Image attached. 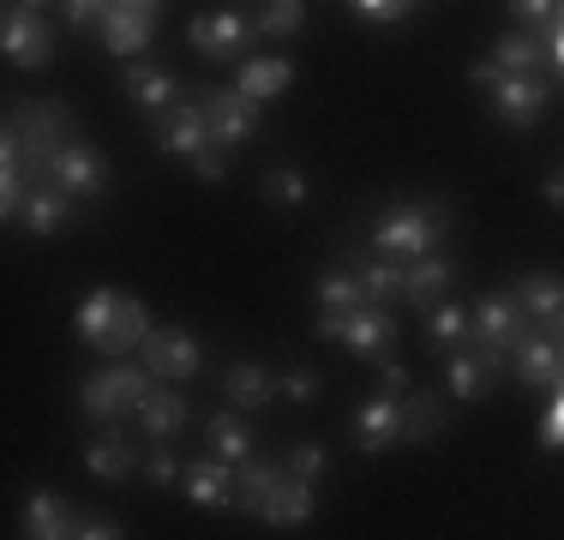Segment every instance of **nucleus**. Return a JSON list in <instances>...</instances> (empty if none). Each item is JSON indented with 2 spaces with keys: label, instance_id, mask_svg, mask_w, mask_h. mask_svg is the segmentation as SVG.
Segmentation results:
<instances>
[{
  "label": "nucleus",
  "instance_id": "nucleus-1",
  "mask_svg": "<svg viewBox=\"0 0 564 540\" xmlns=\"http://www.w3.org/2000/svg\"><path fill=\"white\" fill-rule=\"evenodd\" d=\"M73 331H78V343H90L109 360H120V355H132V348L144 343L151 313H144V301H132V294H120V289H90L85 301H78Z\"/></svg>",
  "mask_w": 564,
  "mask_h": 540
},
{
  "label": "nucleus",
  "instance_id": "nucleus-2",
  "mask_svg": "<svg viewBox=\"0 0 564 540\" xmlns=\"http://www.w3.org/2000/svg\"><path fill=\"white\" fill-rule=\"evenodd\" d=\"M451 223H456V210L445 205V198H433V205H409V198H402V205H391L379 223H372V247H379L384 259L409 264V259H421V252H433Z\"/></svg>",
  "mask_w": 564,
  "mask_h": 540
},
{
  "label": "nucleus",
  "instance_id": "nucleus-3",
  "mask_svg": "<svg viewBox=\"0 0 564 540\" xmlns=\"http://www.w3.org/2000/svg\"><path fill=\"white\" fill-rule=\"evenodd\" d=\"M12 132H19V169L31 186H43L48 156L61 151L66 139H78V120L66 102H19L12 108Z\"/></svg>",
  "mask_w": 564,
  "mask_h": 540
},
{
  "label": "nucleus",
  "instance_id": "nucleus-4",
  "mask_svg": "<svg viewBox=\"0 0 564 540\" xmlns=\"http://www.w3.org/2000/svg\"><path fill=\"white\" fill-rule=\"evenodd\" d=\"M468 85L487 90V97H492V115H499L505 127H534V120L546 115V102H553V78L499 73L492 61H475V66H468Z\"/></svg>",
  "mask_w": 564,
  "mask_h": 540
},
{
  "label": "nucleus",
  "instance_id": "nucleus-5",
  "mask_svg": "<svg viewBox=\"0 0 564 540\" xmlns=\"http://www.w3.org/2000/svg\"><path fill=\"white\" fill-rule=\"evenodd\" d=\"M318 336H325V343H343L348 355H360V360H391L397 318L384 313L379 301H360V306H343V313H318Z\"/></svg>",
  "mask_w": 564,
  "mask_h": 540
},
{
  "label": "nucleus",
  "instance_id": "nucleus-6",
  "mask_svg": "<svg viewBox=\"0 0 564 540\" xmlns=\"http://www.w3.org/2000/svg\"><path fill=\"white\" fill-rule=\"evenodd\" d=\"M151 385H156V378L144 372L139 360H127V355H120V360H109L102 372H90L85 385H78V409H85L90 421L115 426L120 414H132V402H139Z\"/></svg>",
  "mask_w": 564,
  "mask_h": 540
},
{
  "label": "nucleus",
  "instance_id": "nucleus-7",
  "mask_svg": "<svg viewBox=\"0 0 564 540\" xmlns=\"http://www.w3.org/2000/svg\"><path fill=\"white\" fill-rule=\"evenodd\" d=\"M522 331H529V318L517 313V301H510V294H487V301L468 313V348H475L487 367H499V372H505V355L517 348Z\"/></svg>",
  "mask_w": 564,
  "mask_h": 540
},
{
  "label": "nucleus",
  "instance_id": "nucleus-8",
  "mask_svg": "<svg viewBox=\"0 0 564 540\" xmlns=\"http://www.w3.org/2000/svg\"><path fill=\"white\" fill-rule=\"evenodd\" d=\"M43 186H55V193H66L73 205H85V198H102V193H109V162L90 151L85 139H66L61 151L48 156Z\"/></svg>",
  "mask_w": 564,
  "mask_h": 540
},
{
  "label": "nucleus",
  "instance_id": "nucleus-9",
  "mask_svg": "<svg viewBox=\"0 0 564 540\" xmlns=\"http://www.w3.org/2000/svg\"><path fill=\"white\" fill-rule=\"evenodd\" d=\"M193 102H198V115H205V127H210V144H223V151H240V144L259 132V102H247L235 85L228 90H193Z\"/></svg>",
  "mask_w": 564,
  "mask_h": 540
},
{
  "label": "nucleus",
  "instance_id": "nucleus-10",
  "mask_svg": "<svg viewBox=\"0 0 564 540\" xmlns=\"http://www.w3.org/2000/svg\"><path fill=\"white\" fill-rule=\"evenodd\" d=\"M139 355V367L151 372V378H163V385H181V378H193L198 372V343H193V331H181V324H163V331H144V343L132 348Z\"/></svg>",
  "mask_w": 564,
  "mask_h": 540
},
{
  "label": "nucleus",
  "instance_id": "nucleus-11",
  "mask_svg": "<svg viewBox=\"0 0 564 540\" xmlns=\"http://www.w3.org/2000/svg\"><path fill=\"white\" fill-rule=\"evenodd\" d=\"M186 43H193L198 54H210V61H240V48L259 43V19H247L240 7L198 12V19L186 24Z\"/></svg>",
  "mask_w": 564,
  "mask_h": 540
},
{
  "label": "nucleus",
  "instance_id": "nucleus-12",
  "mask_svg": "<svg viewBox=\"0 0 564 540\" xmlns=\"http://www.w3.org/2000/svg\"><path fill=\"white\" fill-rule=\"evenodd\" d=\"M0 48H7L12 66H24V73H36V66L55 61V24L43 19L36 7H12L7 19H0Z\"/></svg>",
  "mask_w": 564,
  "mask_h": 540
},
{
  "label": "nucleus",
  "instance_id": "nucleus-13",
  "mask_svg": "<svg viewBox=\"0 0 564 540\" xmlns=\"http://www.w3.org/2000/svg\"><path fill=\"white\" fill-rule=\"evenodd\" d=\"M505 367L522 378V385H534V390H546L553 397L558 390V378H564V360H558V331H522L517 336V348L505 355Z\"/></svg>",
  "mask_w": 564,
  "mask_h": 540
},
{
  "label": "nucleus",
  "instance_id": "nucleus-14",
  "mask_svg": "<svg viewBox=\"0 0 564 540\" xmlns=\"http://www.w3.org/2000/svg\"><path fill=\"white\" fill-rule=\"evenodd\" d=\"M451 289H456V264L438 247L421 252V259H409V270H402V301H409L414 313H433Z\"/></svg>",
  "mask_w": 564,
  "mask_h": 540
},
{
  "label": "nucleus",
  "instance_id": "nucleus-15",
  "mask_svg": "<svg viewBox=\"0 0 564 540\" xmlns=\"http://www.w3.org/2000/svg\"><path fill=\"white\" fill-rule=\"evenodd\" d=\"M156 144H163V156H181V162H193L205 151L210 127H205V115H198V102H169L163 115H156Z\"/></svg>",
  "mask_w": 564,
  "mask_h": 540
},
{
  "label": "nucleus",
  "instance_id": "nucleus-16",
  "mask_svg": "<svg viewBox=\"0 0 564 540\" xmlns=\"http://www.w3.org/2000/svg\"><path fill=\"white\" fill-rule=\"evenodd\" d=\"M397 409H402L397 444H433V439H445V426H451V397H433V390H402Z\"/></svg>",
  "mask_w": 564,
  "mask_h": 540
},
{
  "label": "nucleus",
  "instance_id": "nucleus-17",
  "mask_svg": "<svg viewBox=\"0 0 564 540\" xmlns=\"http://www.w3.org/2000/svg\"><path fill=\"white\" fill-rule=\"evenodd\" d=\"M294 85V61H282V54H240V66H235V90L247 102H276L282 90Z\"/></svg>",
  "mask_w": 564,
  "mask_h": 540
},
{
  "label": "nucleus",
  "instance_id": "nucleus-18",
  "mask_svg": "<svg viewBox=\"0 0 564 540\" xmlns=\"http://www.w3.org/2000/svg\"><path fill=\"white\" fill-rule=\"evenodd\" d=\"M181 493L193 505H210V510H235V463L223 456H198V463L181 468Z\"/></svg>",
  "mask_w": 564,
  "mask_h": 540
},
{
  "label": "nucleus",
  "instance_id": "nucleus-19",
  "mask_svg": "<svg viewBox=\"0 0 564 540\" xmlns=\"http://www.w3.org/2000/svg\"><path fill=\"white\" fill-rule=\"evenodd\" d=\"M73 216H78V205L66 193H55V186H24L19 223L31 240H48V235H61V228H73Z\"/></svg>",
  "mask_w": 564,
  "mask_h": 540
},
{
  "label": "nucleus",
  "instance_id": "nucleus-20",
  "mask_svg": "<svg viewBox=\"0 0 564 540\" xmlns=\"http://www.w3.org/2000/svg\"><path fill=\"white\" fill-rule=\"evenodd\" d=\"M132 414H139V426L151 432L156 444H169L174 432H181L186 421H193V409H186V397H181V390H169L163 378H156V385L144 390L139 402H132Z\"/></svg>",
  "mask_w": 564,
  "mask_h": 540
},
{
  "label": "nucleus",
  "instance_id": "nucleus-21",
  "mask_svg": "<svg viewBox=\"0 0 564 540\" xmlns=\"http://www.w3.org/2000/svg\"><path fill=\"white\" fill-rule=\"evenodd\" d=\"M97 31H102V43H109L120 61H132V54H151V36H156V19H144V12H132V7H102V19H97Z\"/></svg>",
  "mask_w": 564,
  "mask_h": 540
},
{
  "label": "nucleus",
  "instance_id": "nucleus-22",
  "mask_svg": "<svg viewBox=\"0 0 564 540\" xmlns=\"http://www.w3.org/2000/svg\"><path fill=\"white\" fill-rule=\"evenodd\" d=\"M127 97L139 102L144 115H163V108L181 97V78H174L169 66H156L151 54H144V61L132 54V61H127Z\"/></svg>",
  "mask_w": 564,
  "mask_h": 540
},
{
  "label": "nucleus",
  "instance_id": "nucleus-23",
  "mask_svg": "<svg viewBox=\"0 0 564 540\" xmlns=\"http://www.w3.org/2000/svg\"><path fill=\"white\" fill-rule=\"evenodd\" d=\"M510 301H517V313L529 324H541V331H558V306H564V289L553 270H534V277L510 282Z\"/></svg>",
  "mask_w": 564,
  "mask_h": 540
},
{
  "label": "nucleus",
  "instance_id": "nucleus-24",
  "mask_svg": "<svg viewBox=\"0 0 564 540\" xmlns=\"http://www.w3.org/2000/svg\"><path fill=\"white\" fill-rule=\"evenodd\" d=\"M259 517L271 522V529H301V522H313V480H294L289 468H282V480L271 486Z\"/></svg>",
  "mask_w": 564,
  "mask_h": 540
},
{
  "label": "nucleus",
  "instance_id": "nucleus-25",
  "mask_svg": "<svg viewBox=\"0 0 564 540\" xmlns=\"http://www.w3.org/2000/svg\"><path fill=\"white\" fill-rule=\"evenodd\" d=\"M397 432H402V409H397L391 390H379V397L360 409V421H355V444L367 456H379V451H391V444H397Z\"/></svg>",
  "mask_w": 564,
  "mask_h": 540
},
{
  "label": "nucleus",
  "instance_id": "nucleus-26",
  "mask_svg": "<svg viewBox=\"0 0 564 540\" xmlns=\"http://www.w3.org/2000/svg\"><path fill=\"white\" fill-rule=\"evenodd\" d=\"M223 397L235 402V409H264V402L276 397V372L259 367V360H240V367L223 372Z\"/></svg>",
  "mask_w": 564,
  "mask_h": 540
},
{
  "label": "nucleus",
  "instance_id": "nucleus-27",
  "mask_svg": "<svg viewBox=\"0 0 564 540\" xmlns=\"http://www.w3.org/2000/svg\"><path fill=\"white\" fill-rule=\"evenodd\" d=\"M24 534L31 540H66L73 534V505L61 493H31L24 498Z\"/></svg>",
  "mask_w": 564,
  "mask_h": 540
},
{
  "label": "nucleus",
  "instance_id": "nucleus-28",
  "mask_svg": "<svg viewBox=\"0 0 564 540\" xmlns=\"http://www.w3.org/2000/svg\"><path fill=\"white\" fill-rule=\"evenodd\" d=\"M445 385H451V397H456V402H475V397H487V390L499 385V367H487V360H480L475 348H456Z\"/></svg>",
  "mask_w": 564,
  "mask_h": 540
},
{
  "label": "nucleus",
  "instance_id": "nucleus-29",
  "mask_svg": "<svg viewBox=\"0 0 564 540\" xmlns=\"http://www.w3.org/2000/svg\"><path fill=\"white\" fill-rule=\"evenodd\" d=\"M276 480H282V463H264V456H247V463H235V505L259 517Z\"/></svg>",
  "mask_w": 564,
  "mask_h": 540
},
{
  "label": "nucleus",
  "instance_id": "nucleus-30",
  "mask_svg": "<svg viewBox=\"0 0 564 540\" xmlns=\"http://www.w3.org/2000/svg\"><path fill=\"white\" fill-rule=\"evenodd\" d=\"M421 318H426V348H433V355H456V348H468V306L438 301L433 313H421Z\"/></svg>",
  "mask_w": 564,
  "mask_h": 540
},
{
  "label": "nucleus",
  "instance_id": "nucleus-31",
  "mask_svg": "<svg viewBox=\"0 0 564 540\" xmlns=\"http://www.w3.org/2000/svg\"><path fill=\"white\" fill-rule=\"evenodd\" d=\"M85 468H90L97 480H127L132 468H139V451H132L127 439H115V432H109V439H90Z\"/></svg>",
  "mask_w": 564,
  "mask_h": 540
},
{
  "label": "nucleus",
  "instance_id": "nucleus-32",
  "mask_svg": "<svg viewBox=\"0 0 564 540\" xmlns=\"http://www.w3.org/2000/svg\"><path fill=\"white\" fill-rule=\"evenodd\" d=\"M205 444H210V456H223V463H247L252 456V432H247L240 414H210Z\"/></svg>",
  "mask_w": 564,
  "mask_h": 540
},
{
  "label": "nucleus",
  "instance_id": "nucleus-33",
  "mask_svg": "<svg viewBox=\"0 0 564 540\" xmlns=\"http://www.w3.org/2000/svg\"><path fill=\"white\" fill-rule=\"evenodd\" d=\"M402 270H409V264H402V259H384V252H379V259H367V264H360L355 270V277H360V294H367V301H402Z\"/></svg>",
  "mask_w": 564,
  "mask_h": 540
},
{
  "label": "nucleus",
  "instance_id": "nucleus-34",
  "mask_svg": "<svg viewBox=\"0 0 564 540\" xmlns=\"http://www.w3.org/2000/svg\"><path fill=\"white\" fill-rule=\"evenodd\" d=\"M492 66H499V73H534V66H541V36L505 31L499 43H492Z\"/></svg>",
  "mask_w": 564,
  "mask_h": 540
},
{
  "label": "nucleus",
  "instance_id": "nucleus-35",
  "mask_svg": "<svg viewBox=\"0 0 564 540\" xmlns=\"http://www.w3.org/2000/svg\"><path fill=\"white\" fill-rule=\"evenodd\" d=\"M306 24V0H264V12H259V36H294Z\"/></svg>",
  "mask_w": 564,
  "mask_h": 540
},
{
  "label": "nucleus",
  "instance_id": "nucleus-36",
  "mask_svg": "<svg viewBox=\"0 0 564 540\" xmlns=\"http://www.w3.org/2000/svg\"><path fill=\"white\" fill-rule=\"evenodd\" d=\"M367 294H360V277H348V270H325L318 277V306L325 313H343V306H360Z\"/></svg>",
  "mask_w": 564,
  "mask_h": 540
},
{
  "label": "nucleus",
  "instance_id": "nucleus-37",
  "mask_svg": "<svg viewBox=\"0 0 564 540\" xmlns=\"http://www.w3.org/2000/svg\"><path fill=\"white\" fill-rule=\"evenodd\" d=\"M264 198H271L276 210L306 205V174L301 169H271V174H264Z\"/></svg>",
  "mask_w": 564,
  "mask_h": 540
},
{
  "label": "nucleus",
  "instance_id": "nucleus-38",
  "mask_svg": "<svg viewBox=\"0 0 564 540\" xmlns=\"http://www.w3.org/2000/svg\"><path fill=\"white\" fill-rule=\"evenodd\" d=\"M325 463H330V456H325V444H313V439H306V444H294V451H289V463H282V468H289L294 480H318V475H325Z\"/></svg>",
  "mask_w": 564,
  "mask_h": 540
},
{
  "label": "nucleus",
  "instance_id": "nucleus-39",
  "mask_svg": "<svg viewBox=\"0 0 564 540\" xmlns=\"http://www.w3.org/2000/svg\"><path fill=\"white\" fill-rule=\"evenodd\" d=\"M510 19H517V31H541L558 19V0H510Z\"/></svg>",
  "mask_w": 564,
  "mask_h": 540
},
{
  "label": "nucleus",
  "instance_id": "nucleus-40",
  "mask_svg": "<svg viewBox=\"0 0 564 540\" xmlns=\"http://www.w3.org/2000/svg\"><path fill=\"white\" fill-rule=\"evenodd\" d=\"M276 390H282L289 402H313V397H318V372H313V367H294V372L276 378Z\"/></svg>",
  "mask_w": 564,
  "mask_h": 540
},
{
  "label": "nucleus",
  "instance_id": "nucleus-41",
  "mask_svg": "<svg viewBox=\"0 0 564 540\" xmlns=\"http://www.w3.org/2000/svg\"><path fill=\"white\" fill-rule=\"evenodd\" d=\"M24 174L19 169H7V162H0V223H12V216H19V198H24Z\"/></svg>",
  "mask_w": 564,
  "mask_h": 540
},
{
  "label": "nucleus",
  "instance_id": "nucleus-42",
  "mask_svg": "<svg viewBox=\"0 0 564 540\" xmlns=\"http://www.w3.org/2000/svg\"><path fill=\"white\" fill-rule=\"evenodd\" d=\"M355 12H360V19H372V24H397V19H409V12H414V0H355Z\"/></svg>",
  "mask_w": 564,
  "mask_h": 540
},
{
  "label": "nucleus",
  "instance_id": "nucleus-43",
  "mask_svg": "<svg viewBox=\"0 0 564 540\" xmlns=\"http://www.w3.org/2000/svg\"><path fill=\"white\" fill-rule=\"evenodd\" d=\"M73 534L78 540H115L120 522L115 517H90V510H73Z\"/></svg>",
  "mask_w": 564,
  "mask_h": 540
},
{
  "label": "nucleus",
  "instance_id": "nucleus-44",
  "mask_svg": "<svg viewBox=\"0 0 564 540\" xmlns=\"http://www.w3.org/2000/svg\"><path fill=\"white\" fill-rule=\"evenodd\" d=\"M144 475H151V486H174V480H181V463H174V451H169V444H156V451H151Z\"/></svg>",
  "mask_w": 564,
  "mask_h": 540
},
{
  "label": "nucleus",
  "instance_id": "nucleus-45",
  "mask_svg": "<svg viewBox=\"0 0 564 540\" xmlns=\"http://www.w3.org/2000/svg\"><path fill=\"white\" fill-rule=\"evenodd\" d=\"M102 7H109V0H61V12H66L73 31H90V24L102 19Z\"/></svg>",
  "mask_w": 564,
  "mask_h": 540
},
{
  "label": "nucleus",
  "instance_id": "nucleus-46",
  "mask_svg": "<svg viewBox=\"0 0 564 540\" xmlns=\"http://www.w3.org/2000/svg\"><path fill=\"white\" fill-rule=\"evenodd\" d=\"M558 444H564V409H558V390H553V402L541 414V451H558Z\"/></svg>",
  "mask_w": 564,
  "mask_h": 540
},
{
  "label": "nucleus",
  "instance_id": "nucleus-47",
  "mask_svg": "<svg viewBox=\"0 0 564 540\" xmlns=\"http://www.w3.org/2000/svg\"><path fill=\"white\" fill-rule=\"evenodd\" d=\"M193 169H198V181H223V174H228V151H223V144H205V151L193 156Z\"/></svg>",
  "mask_w": 564,
  "mask_h": 540
},
{
  "label": "nucleus",
  "instance_id": "nucleus-48",
  "mask_svg": "<svg viewBox=\"0 0 564 540\" xmlns=\"http://www.w3.org/2000/svg\"><path fill=\"white\" fill-rule=\"evenodd\" d=\"M379 385L391 390V397H402V390H409V367H402L397 355H391V360H379Z\"/></svg>",
  "mask_w": 564,
  "mask_h": 540
},
{
  "label": "nucleus",
  "instance_id": "nucleus-49",
  "mask_svg": "<svg viewBox=\"0 0 564 540\" xmlns=\"http://www.w3.org/2000/svg\"><path fill=\"white\" fill-rule=\"evenodd\" d=\"M115 7H132V12H144V19H156V12H163V0H115Z\"/></svg>",
  "mask_w": 564,
  "mask_h": 540
},
{
  "label": "nucleus",
  "instance_id": "nucleus-50",
  "mask_svg": "<svg viewBox=\"0 0 564 540\" xmlns=\"http://www.w3.org/2000/svg\"><path fill=\"white\" fill-rule=\"evenodd\" d=\"M541 193H546V205H558V198H564V181H558V169L541 181Z\"/></svg>",
  "mask_w": 564,
  "mask_h": 540
},
{
  "label": "nucleus",
  "instance_id": "nucleus-51",
  "mask_svg": "<svg viewBox=\"0 0 564 540\" xmlns=\"http://www.w3.org/2000/svg\"><path fill=\"white\" fill-rule=\"evenodd\" d=\"M19 7H36V12H43V7H48V0H19Z\"/></svg>",
  "mask_w": 564,
  "mask_h": 540
},
{
  "label": "nucleus",
  "instance_id": "nucleus-52",
  "mask_svg": "<svg viewBox=\"0 0 564 540\" xmlns=\"http://www.w3.org/2000/svg\"><path fill=\"white\" fill-rule=\"evenodd\" d=\"M0 19H7V12H0Z\"/></svg>",
  "mask_w": 564,
  "mask_h": 540
}]
</instances>
